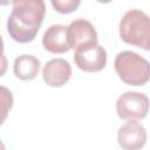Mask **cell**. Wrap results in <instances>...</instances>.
Masks as SVG:
<instances>
[{
	"label": "cell",
	"instance_id": "obj_1",
	"mask_svg": "<svg viewBox=\"0 0 150 150\" xmlns=\"http://www.w3.org/2000/svg\"><path fill=\"white\" fill-rule=\"evenodd\" d=\"M13 9L7 20L9 36L19 43L32 42L43 22L46 5L43 0H13Z\"/></svg>",
	"mask_w": 150,
	"mask_h": 150
},
{
	"label": "cell",
	"instance_id": "obj_2",
	"mask_svg": "<svg viewBox=\"0 0 150 150\" xmlns=\"http://www.w3.org/2000/svg\"><path fill=\"white\" fill-rule=\"evenodd\" d=\"M120 38L123 42L150 49V20L148 14L139 9H130L124 13L118 26Z\"/></svg>",
	"mask_w": 150,
	"mask_h": 150
},
{
	"label": "cell",
	"instance_id": "obj_3",
	"mask_svg": "<svg viewBox=\"0 0 150 150\" xmlns=\"http://www.w3.org/2000/svg\"><path fill=\"white\" fill-rule=\"evenodd\" d=\"M115 71L128 86L139 87L148 83L150 66L146 59L131 50L120 52L115 57Z\"/></svg>",
	"mask_w": 150,
	"mask_h": 150
},
{
	"label": "cell",
	"instance_id": "obj_4",
	"mask_svg": "<svg viewBox=\"0 0 150 150\" xmlns=\"http://www.w3.org/2000/svg\"><path fill=\"white\" fill-rule=\"evenodd\" d=\"M149 98L145 94L138 91H127L116 101V112L121 120L138 121L148 115Z\"/></svg>",
	"mask_w": 150,
	"mask_h": 150
},
{
	"label": "cell",
	"instance_id": "obj_5",
	"mask_svg": "<svg viewBox=\"0 0 150 150\" xmlns=\"http://www.w3.org/2000/svg\"><path fill=\"white\" fill-rule=\"evenodd\" d=\"M74 62L86 73H97L107 64V52L97 42L84 45L75 49Z\"/></svg>",
	"mask_w": 150,
	"mask_h": 150
},
{
	"label": "cell",
	"instance_id": "obj_6",
	"mask_svg": "<svg viewBox=\"0 0 150 150\" xmlns=\"http://www.w3.org/2000/svg\"><path fill=\"white\" fill-rule=\"evenodd\" d=\"M117 142L125 150L141 149L146 143V130L137 121H129L118 129Z\"/></svg>",
	"mask_w": 150,
	"mask_h": 150
},
{
	"label": "cell",
	"instance_id": "obj_7",
	"mask_svg": "<svg viewBox=\"0 0 150 150\" xmlns=\"http://www.w3.org/2000/svg\"><path fill=\"white\" fill-rule=\"evenodd\" d=\"M71 76L70 63L61 57L49 60L42 68V77L47 86L49 87H62L64 86Z\"/></svg>",
	"mask_w": 150,
	"mask_h": 150
},
{
	"label": "cell",
	"instance_id": "obj_8",
	"mask_svg": "<svg viewBox=\"0 0 150 150\" xmlns=\"http://www.w3.org/2000/svg\"><path fill=\"white\" fill-rule=\"evenodd\" d=\"M67 33L70 49H76L77 47L97 42V33L94 26L84 19H76L71 21L67 27Z\"/></svg>",
	"mask_w": 150,
	"mask_h": 150
},
{
	"label": "cell",
	"instance_id": "obj_9",
	"mask_svg": "<svg viewBox=\"0 0 150 150\" xmlns=\"http://www.w3.org/2000/svg\"><path fill=\"white\" fill-rule=\"evenodd\" d=\"M43 48L52 54H63L70 49L68 42L67 27L63 25H52L42 36Z\"/></svg>",
	"mask_w": 150,
	"mask_h": 150
},
{
	"label": "cell",
	"instance_id": "obj_10",
	"mask_svg": "<svg viewBox=\"0 0 150 150\" xmlns=\"http://www.w3.org/2000/svg\"><path fill=\"white\" fill-rule=\"evenodd\" d=\"M41 62L38 57L30 54H22L14 60L13 71L14 75L22 81L34 80L40 70Z\"/></svg>",
	"mask_w": 150,
	"mask_h": 150
},
{
	"label": "cell",
	"instance_id": "obj_11",
	"mask_svg": "<svg viewBox=\"0 0 150 150\" xmlns=\"http://www.w3.org/2000/svg\"><path fill=\"white\" fill-rule=\"evenodd\" d=\"M14 98L12 91L4 86H0V125L7 120L8 114L13 107Z\"/></svg>",
	"mask_w": 150,
	"mask_h": 150
},
{
	"label": "cell",
	"instance_id": "obj_12",
	"mask_svg": "<svg viewBox=\"0 0 150 150\" xmlns=\"http://www.w3.org/2000/svg\"><path fill=\"white\" fill-rule=\"evenodd\" d=\"M50 2L53 8L60 14H70L81 5V0H50Z\"/></svg>",
	"mask_w": 150,
	"mask_h": 150
},
{
	"label": "cell",
	"instance_id": "obj_13",
	"mask_svg": "<svg viewBox=\"0 0 150 150\" xmlns=\"http://www.w3.org/2000/svg\"><path fill=\"white\" fill-rule=\"evenodd\" d=\"M8 68V61L4 53H0V77L4 76Z\"/></svg>",
	"mask_w": 150,
	"mask_h": 150
},
{
	"label": "cell",
	"instance_id": "obj_14",
	"mask_svg": "<svg viewBox=\"0 0 150 150\" xmlns=\"http://www.w3.org/2000/svg\"><path fill=\"white\" fill-rule=\"evenodd\" d=\"M12 2H13V0H0V6H7Z\"/></svg>",
	"mask_w": 150,
	"mask_h": 150
},
{
	"label": "cell",
	"instance_id": "obj_15",
	"mask_svg": "<svg viewBox=\"0 0 150 150\" xmlns=\"http://www.w3.org/2000/svg\"><path fill=\"white\" fill-rule=\"evenodd\" d=\"M0 53H4V40L1 35H0Z\"/></svg>",
	"mask_w": 150,
	"mask_h": 150
},
{
	"label": "cell",
	"instance_id": "obj_16",
	"mask_svg": "<svg viewBox=\"0 0 150 150\" xmlns=\"http://www.w3.org/2000/svg\"><path fill=\"white\" fill-rule=\"evenodd\" d=\"M97 2H100V4H109V2H111L112 0H96Z\"/></svg>",
	"mask_w": 150,
	"mask_h": 150
},
{
	"label": "cell",
	"instance_id": "obj_17",
	"mask_svg": "<svg viewBox=\"0 0 150 150\" xmlns=\"http://www.w3.org/2000/svg\"><path fill=\"white\" fill-rule=\"evenodd\" d=\"M5 148H6V146H5V144H4V143H2L1 141H0V149H2V150H4Z\"/></svg>",
	"mask_w": 150,
	"mask_h": 150
}]
</instances>
